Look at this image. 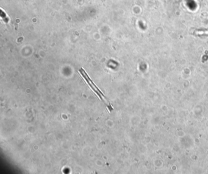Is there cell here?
<instances>
[{"mask_svg": "<svg viewBox=\"0 0 208 174\" xmlns=\"http://www.w3.org/2000/svg\"><path fill=\"white\" fill-rule=\"evenodd\" d=\"M79 72H80V73H81V74L82 76V77L84 78V79H85V80L87 82V83L88 84V85L89 86H91V88L92 89V90H94V92L98 95V96L100 98V99H101V100H103V98H102V96H101V95L100 93V92L97 90V89H95V87L92 85V84L91 83V82H90V80H89L88 79V78L87 77V76L85 75V74L83 73V71H82V70L81 69V70H79Z\"/></svg>", "mask_w": 208, "mask_h": 174, "instance_id": "cell-1", "label": "cell"}, {"mask_svg": "<svg viewBox=\"0 0 208 174\" xmlns=\"http://www.w3.org/2000/svg\"><path fill=\"white\" fill-rule=\"evenodd\" d=\"M81 70H82V71H83V73H84L85 74V76H87V77L88 78V79L89 80H90V82H91V83L92 84V85H93V86H94L95 87V89H97V90H98V92H100V94L101 95V96H103V97L104 98H106V97L104 96V94H103V93L101 92V90H100V89H99L98 88V87H97V86H96V85H95V84L94 83V82H93V81H92V80L91 79V78H90V77H89V76H88V74H87V73H85V71H84V70L83 68H81Z\"/></svg>", "mask_w": 208, "mask_h": 174, "instance_id": "cell-2", "label": "cell"}]
</instances>
